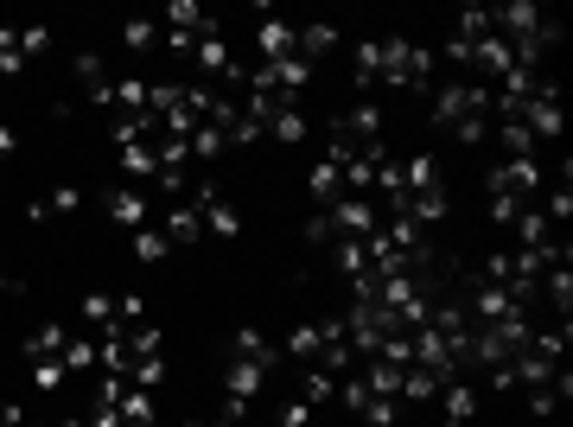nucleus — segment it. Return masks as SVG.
Instances as JSON below:
<instances>
[{
	"label": "nucleus",
	"mask_w": 573,
	"mask_h": 427,
	"mask_svg": "<svg viewBox=\"0 0 573 427\" xmlns=\"http://www.w3.org/2000/svg\"><path fill=\"white\" fill-rule=\"evenodd\" d=\"M58 364H64V370H96V345L71 332V345H64V357H58Z\"/></svg>",
	"instance_id": "32"
},
{
	"label": "nucleus",
	"mask_w": 573,
	"mask_h": 427,
	"mask_svg": "<svg viewBox=\"0 0 573 427\" xmlns=\"http://www.w3.org/2000/svg\"><path fill=\"white\" fill-rule=\"evenodd\" d=\"M64 377H71V370H64V364H58V357H39V364H32V370H26V383H32V389H39V396H51V389H64Z\"/></svg>",
	"instance_id": "23"
},
{
	"label": "nucleus",
	"mask_w": 573,
	"mask_h": 427,
	"mask_svg": "<svg viewBox=\"0 0 573 427\" xmlns=\"http://www.w3.org/2000/svg\"><path fill=\"white\" fill-rule=\"evenodd\" d=\"M484 192H491V224H503V230H510L516 217L529 211V198H523V192H510V185H503L497 173H484Z\"/></svg>",
	"instance_id": "8"
},
{
	"label": "nucleus",
	"mask_w": 573,
	"mask_h": 427,
	"mask_svg": "<svg viewBox=\"0 0 573 427\" xmlns=\"http://www.w3.org/2000/svg\"><path fill=\"white\" fill-rule=\"evenodd\" d=\"M325 217H332V236H344V243H363V236L382 224V211H376L370 198H338Z\"/></svg>",
	"instance_id": "3"
},
{
	"label": "nucleus",
	"mask_w": 573,
	"mask_h": 427,
	"mask_svg": "<svg viewBox=\"0 0 573 427\" xmlns=\"http://www.w3.org/2000/svg\"><path fill=\"white\" fill-rule=\"evenodd\" d=\"M198 217H204V236H217V243H236V236H242V217H236V204H223V198H217V204H204Z\"/></svg>",
	"instance_id": "13"
},
{
	"label": "nucleus",
	"mask_w": 573,
	"mask_h": 427,
	"mask_svg": "<svg viewBox=\"0 0 573 427\" xmlns=\"http://www.w3.org/2000/svg\"><path fill=\"white\" fill-rule=\"evenodd\" d=\"M58 427H83V421H58Z\"/></svg>",
	"instance_id": "43"
},
{
	"label": "nucleus",
	"mask_w": 573,
	"mask_h": 427,
	"mask_svg": "<svg viewBox=\"0 0 573 427\" xmlns=\"http://www.w3.org/2000/svg\"><path fill=\"white\" fill-rule=\"evenodd\" d=\"M357 415L370 421V427H395V415H402V402H389V396H370V402L357 408Z\"/></svg>",
	"instance_id": "33"
},
{
	"label": "nucleus",
	"mask_w": 573,
	"mask_h": 427,
	"mask_svg": "<svg viewBox=\"0 0 573 427\" xmlns=\"http://www.w3.org/2000/svg\"><path fill=\"white\" fill-rule=\"evenodd\" d=\"M262 383H268V370H262V364H249V357H230V370H223V396L255 402V396H262Z\"/></svg>",
	"instance_id": "6"
},
{
	"label": "nucleus",
	"mask_w": 573,
	"mask_h": 427,
	"mask_svg": "<svg viewBox=\"0 0 573 427\" xmlns=\"http://www.w3.org/2000/svg\"><path fill=\"white\" fill-rule=\"evenodd\" d=\"M160 377H166V357H134V364H128L134 389H160Z\"/></svg>",
	"instance_id": "29"
},
{
	"label": "nucleus",
	"mask_w": 573,
	"mask_h": 427,
	"mask_svg": "<svg viewBox=\"0 0 573 427\" xmlns=\"http://www.w3.org/2000/svg\"><path fill=\"white\" fill-rule=\"evenodd\" d=\"M427 77H433V51H427V45L382 39V71H376V83H389V90H427Z\"/></svg>",
	"instance_id": "2"
},
{
	"label": "nucleus",
	"mask_w": 573,
	"mask_h": 427,
	"mask_svg": "<svg viewBox=\"0 0 573 427\" xmlns=\"http://www.w3.org/2000/svg\"><path fill=\"white\" fill-rule=\"evenodd\" d=\"M71 345V326H58V319H45V326L26 332V364H39V357H64Z\"/></svg>",
	"instance_id": "9"
},
{
	"label": "nucleus",
	"mask_w": 573,
	"mask_h": 427,
	"mask_svg": "<svg viewBox=\"0 0 573 427\" xmlns=\"http://www.w3.org/2000/svg\"><path fill=\"white\" fill-rule=\"evenodd\" d=\"M166 32H217V20L198 0H179V7H166Z\"/></svg>",
	"instance_id": "17"
},
{
	"label": "nucleus",
	"mask_w": 573,
	"mask_h": 427,
	"mask_svg": "<svg viewBox=\"0 0 573 427\" xmlns=\"http://www.w3.org/2000/svg\"><path fill=\"white\" fill-rule=\"evenodd\" d=\"M268 134H274V141H306V115L300 109H281V115H274V122H268Z\"/></svg>",
	"instance_id": "30"
},
{
	"label": "nucleus",
	"mask_w": 573,
	"mask_h": 427,
	"mask_svg": "<svg viewBox=\"0 0 573 427\" xmlns=\"http://www.w3.org/2000/svg\"><path fill=\"white\" fill-rule=\"evenodd\" d=\"M185 147H191V160H198V166H211V160H223V153H230V134H223V128H198Z\"/></svg>",
	"instance_id": "19"
},
{
	"label": "nucleus",
	"mask_w": 573,
	"mask_h": 427,
	"mask_svg": "<svg viewBox=\"0 0 573 427\" xmlns=\"http://www.w3.org/2000/svg\"><path fill=\"white\" fill-rule=\"evenodd\" d=\"M134 255H141V262H166L172 243H166L160 230H134Z\"/></svg>",
	"instance_id": "31"
},
{
	"label": "nucleus",
	"mask_w": 573,
	"mask_h": 427,
	"mask_svg": "<svg viewBox=\"0 0 573 427\" xmlns=\"http://www.w3.org/2000/svg\"><path fill=\"white\" fill-rule=\"evenodd\" d=\"M83 427H128V421H121V408H109V402H96V415L83 421Z\"/></svg>",
	"instance_id": "38"
},
{
	"label": "nucleus",
	"mask_w": 573,
	"mask_h": 427,
	"mask_svg": "<svg viewBox=\"0 0 573 427\" xmlns=\"http://www.w3.org/2000/svg\"><path fill=\"white\" fill-rule=\"evenodd\" d=\"M102 217L109 224H128V230H147V217H153V204L134 192V185H121V192H109L102 198Z\"/></svg>",
	"instance_id": "5"
},
{
	"label": "nucleus",
	"mask_w": 573,
	"mask_h": 427,
	"mask_svg": "<svg viewBox=\"0 0 573 427\" xmlns=\"http://www.w3.org/2000/svg\"><path fill=\"white\" fill-rule=\"evenodd\" d=\"M115 160L128 166L134 179H147V173H160V160H153V141H134V147H115Z\"/></svg>",
	"instance_id": "22"
},
{
	"label": "nucleus",
	"mask_w": 573,
	"mask_h": 427,
	"mask_svg": "<svg viewBox=\"0 0 573 427\" xmlns=\"http://www.w3.org/2000/svg\"><path fill=\"white\" fill-rule=\"evenodd\" d=\"M325 51H338V32L332 26H300V58H325Z\"/></svg>",
	"instance_id": "25"
},
{
	"label": "nucleus",
	"mask_w": 573,
	"mask_h": 427,
	"mask_svg": "<svg viewBox=\"0 0 573 427\" xmlns=\"http://www.w3.org/2000/svg\"><path fill=\"white\" fill-rule=\"evenodd\" d=\"M160 236H166L172 249H185V243H198V236H204V217L191 211V204H172V211H166V224H160Z\"/></svg>",
	"instance_id": "10"
},
{
	"label": "nucleus",
	"mask_w": 573,
	"mask_h": 427,
	"mask_svg": "<svg viewBox=\"0 0 573 427\" xmlns=\"http://www.w3.org/2000/svg\"><path fill=\"white\" fill-rule=\"evenodd\" d=\"M357 383L370 389V396H389V402H402V364H382V357H370Z\"/></svg>",
	"instance_id": "11"
},
{
	"label": "nucleus",
	"mask_w": 573,
	"mask_h": 427,
	"mask_svg": "<svg viewBox=\"0 0 573 427\" xmlns=\"http://www.w3.org/2000/svg\"><path fill=\"white\" fill-rule=\"evenodd\" d=\"M338 128L351 134V141H382V109H376V102H357V109L344 115Z\"/></svg>",
	"instance_id": "16"
},
{
	"label": "nucleus",
	"mask_w": 573,
	"mask_h": 427,
	"mask_svg": "<svg viewBox=\"0 0 573 427\" xmlns=\"http://www.w3.org/2000/svg\"><path fill=\"white\" fill-rule=\"evenodd\" d=\"M542 287H548V300L561 306V319H567V306H573V275H567V262H554L548 275H542Z\"/></svg>",
	"instance_id": "26"
},
{
	"label": "nucleus",
	"mask_w": 573,
	"mask_h": 427,
	"mask_svg": "<svg viewBox=\"0 0 573 427\" xmlns=\"http://www.w3.org/2000/svg\"><path fill=\"white\" fill-rule=\"evenodd\" d=\"M51 45V26H20V51L32 58V51H45Z\"/></svg>",
	"instance_id": "36"
},
{
	"label": "nucleus",
	"mask_w": 573,
	"mask_h": 427,
	"mask_svg": "<svg viewBox=\"0 0 573 427\" xmlns=\"http://www.w3.org/2000/svg\"><path fill=\"white\" fill-rule=\"evenodd\" d=\"M13 147H20V134H13L7 122H0V160H13Z\"/></svg>",
	"instance_id": "40"
},
{
	"label": "nucleus",
	"mask_w": 573,
	"mask_h": 427,
	"mask_svg": "<svg viewBox=\"0 0 573 427\" xmlns=\"http://www.w3.org/2000/svg\"><path fill=\"white\" fill-rule=\"evenodd\" d=\"M312 421V402H300V396H293L287 408H281V421H274V427H306Z\"/></svg>",
	"instance_id": "35"
},
{
	"label": "nucleus",
	"mask_w": 573,
	"mask_h": 427,
	"mask_svg": "<svg viewBox=\"0 0 573 427\" xmlns=\"http://www.w3.org/2000/svg\"><path fill=\"white\" fill-rule=\"evenodd\" d=\"M0 294H7V300H20V294H26V281H20V275H0Z\"/></svg>",
	"instance_id": "41"
},
{
	"label": "nucleus",
	"mask_w": 573,
	"mask_h": 427,
	"mask_svg": "<svg viewBox=\"0 0 573 427\" xmlns=\"http://www.w3.org/2000/svg\"><path fill=\"white\" fill-rule=\"evenodd\" d=\"M121 45H128V51H153V20H128V26H121Z\"/></svg>",
	"instance_id": "34"
},
{
	"label": "nucleus",
	"mask_w": 573,
	"mask_h": 427,
	"mask_svg": "<svg viewBox=\"0 0 573 427\" xmlns=\"http://www.w3.org/2000/svg\"><path fill=\"white\" fill-rule=\"evenodd\" d=\"M26 211L39 217V224H45V217H77V211H83V192H77V185H58L51 198H32Z\"/></svg>",
	"instance_id": "14"
},
{
	"label": "nucleus",
	"mask_w": 573,
	"mask_h": 427,
	"mask_svg": "<svg viewBox=\"0 0 573 427\" xmlns=\"http://www.w3.org/2000/svg\"><path fill=\"white\" fill-rule=\"evenodd\" d=\"M128 351H134V357H166V332L141 319V326H128Z\"/></svg>",
	"instance_id": "21"
},
{
	"label": "nucleus",
	"mask_w": 573,
	"mask_h": 427,
	"mask_svg": "<svg viewBox=\"0 0 573 427\" xmlns=\"http://www.w3.org/2000/svg\"><path fill=\"white\" fill-rule=\"evenodd\" d=\"M90 326H102V332H115V294H83V306H77Z\"/></svg>",
	"instance_id": "27"
},
{
	"label": "nucleus",
	"mask_w": 573,
	"mask_h": 427,
	"mask_svg": "<svg viewBox=\"0 0 573 427\" xmlns=\"http://www.w3.org/2000/svg\"><path fill=\"white\" fill-rule=\"evenodd\" d=\"M26 427H51V421H26Z\"/></svg>",
	"instance_id": "42"
},
{
	"label": "nucleus",
	"mask_w": 573,
	"mask_h": 427,
	"mask_svg": "<svg viewBox=\"0 0 573 427\" xmlns=\"http://www.w3.org/2000/svg\"><path fill=\"white\" fill-rule=\"evenodd\" d=\"M255 45H262V64L300 58V26H287V20H262V26H255Z\"/></svg>",
	"instance_id": "4"
},
{
	"label": "nucleus",
	"mask_w": 573,
	"mask_h": 427,
	"mask_svg": "<svg viewBox=\"0 0 573 427\" xmlns=\"http://www.w3.org/2000/svg\"><path fill=\"white\" fill-rule=\"evenodd\" d=\"M306 243H338V236H332V217H325V211L306 224Z\"/></svg>",
	"instance_id": "37"
},
{
	"label": "nucleus",
	"mask_w": 573,
	"mask_h": 427,
	"mask_svg": "<svg viewBox=\"0 0 573 427\" xmlns=\"http://www.w3.org/2000/svg\"><path fill=\"white\" fill-rule=\"evenodd\" d=\"M433 122L459 141H484V122H491V90L484 83H446L433 90Z\"/></svg>",
	"instance_id": "1"
},
{
	"label": "nucleus",
	"mask_w": 573,
	"mask_h": 427,
	"mask_svg": "<svg viewBox=\"0 0 573 427\" xmlns=\"http://www.w3.org/2000/svg\"><path fill=\"white\" fill-rule=\"evenodd\" d=\"M306 185H312V198H319V211H332V204L344 198V173H338L332 160H319V166H312Z\"/></svg>",
	"instance_id": "15"
},
{
	"label": "nucleus",
	"mask_w": 573,
	"mask_h": 427,
	"mask_svg": "<svg viewBox=\"0 0 573 427\" xmlns=\"http://www.w3.org/2000/svg\"><path fill=\"white\" fill-rule=\"evenodd\" d=\"M26 51H20V26H0V77H20Z\"/></svg>",
	"instance_id": "24"
},
{
	"label": "nucleus",
	"mask_w": 573,
	"mask_h": 427,
	"mask_svg": "<svg viewBox=\"0 0 573 427\" xmlns=\"http://www.w3.org/2000/svg\"><path fill=\"white\" fill-rule=\"evenodd\" d=\"M376 71H382V39H363L357 45V90H370Z\"/></svg>",
	"instance_id": "28"
},
{
	"label": "nucleus",
	"mask_w": 573,
	"mask_h": 427,
	"mask_svg": "<svg viewBox=\"0 0 573 427\" xmlns=\"http://www.w3.org/2000/svg\"><path fill=\"white\" fill-rule=\"evenodd\" d=\"M338 396V377L332 370H319V364H306V377H300V402H332Z\"/></svg>",
	"instance_id": "20"
},
{
	"label": "nucleus",
	"mask_w": 573,
	"mask_h": 427,
	"mask_svg": "<svg viewBox=\"0 0 573 427\" xmlns=\"http://www.w3.org/2000/svg\"><path fill=\"white\" fill-rule=\"evenodd\" d=\"M319 351H325V326H293V332H287V357L319 364Z\"/></svg>",
	"instance_id": "18"
},
{
	"label": "nucleus",
	"mask_w": 573,
	"mask_h": 427,
	"mask_svg": "<svg viewBox=\"0 0 573 427\" xmlns=\"http://www.w3.org/2000/svg\"><path fill=\"white\" fill-rule=\"evenodd\" d=\"M433 402L446 408V421H453V427H465V421H478V389L465 383V377H453V383H440V396H433Z\"/></svg>",
	"instance_id": "7"
},
{
	"label": "nucleus",
	"mask_w": 573,
	"mask_h": 427,
	"mask_svg": "<svg viewBox=\"0 0 573 427\" xmlns=\"http://www.w3.org/2000/svg\"><path fill=\"white\" fill-rule=\"evenodd\" d=\"M32 415H26V408L20 402H0V427H26Z\"/></svg>",
	"instance_id": "39"
},
{
	"label": "nucleus",
	"mask_w": 573,
	"mask_h": 427,
	"mask_svg": "<svg viewBox=\"0 0 573 427\" xmlns=\"http://www.w3.org/2000/svg\"><path fill=\"white\" fill-rule=\"evenodd\" d=\"M230 357H249V364H262V370H274V357H281V351H274L268 338H262V326H242V332L230 338Z\"/></svg>",
	"instance_id": "12"
}]
</instances>
